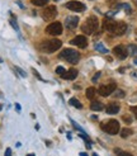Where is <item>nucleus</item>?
Listing matches in <instances>:
<instances>
[{"instance_id": "nucleus-1", "label": "nucleus", "mask_w": 137, "mask_h": 156, "mask_svg": "<svg viewBox=\"0 0 137 156\" xmlns=\"http://www.w3.org/2000/svg\"><path fill=\"white\" fill-rule=\"evenodd\" d=\"M61 46H62V42L60 40L53 38V40H44L43 42H41L40 46H38V48L44 53H53L55 51H57Z\"/></svg>"}, {"instance_id": "nucleus-2", "label": "nucleus", "mask_w": 137, "mask_h": 156, "mask_svg": "<svg viewBox=\"0 0 137 156\" xmlns=\"http://www.w3.org/2000/svg\"><path fill=\"white\" fill-rule=\"evenodd\" d=\"M98 26H99V22H98V18L94 17V15H91L89 17L85 22L83 23L81 26V30L85 34H93L95 30L98 29Z\"/></svg>"}, {"instance_id": "nucleus-3", "label": "nucleus", "mask_w": 137, "mask_h": 156, "mask_svg": "<svg viewBox=\"0 0 137 156\" xmlns=\"http://www.w3.org/2000/svg\"><path fill=\"white\" fill-rule=\"evenodd\" d=\"M58 57L66 60L67 62H70V64H78L79 60H80V53L75 50L66 48L58 55Z\"/></svg>"}, {"instance_id": "nucleus-4", "label": "nucleus", "mask_w": 137, "mask_h": 156, "mask_svg": "<svg viewBox=\"0 0 137 156\" xmlns=\"http://www.w3.org/2000/svg\"><path fill=\"white\" fill-rule=\"evenodd\" d=\"M100 127L104 132H107L108 135H117L119 132V122L116 119H109V121H104Z\"/></svg>"}, {"instance_id": "nucleus-5", "label": "nucleus", "mask_w": 137, "mask_h": 156, "mask_svg": "<svg viewBox=\"0 0 137 156\" xmlns=\"http://www.w3.org/2000/svg\"><path fill=\"white\" fill-rule=\"evenodd\" d=\"M116 89H117V85H116V83H113V81H111V83H108V84H105V85H102L100 88H99V94H100L102 97H108V95H111L112 93H114L116 91Z\"/></svg>"}, {"instance_id": "nucleus-6", "label": "nucleus", "mask_w": 137, "mask_h": 156, "mask_svg": "<svg viewBox=\"0 0 137 156\" xmlns=\"http://www.w3.org/2000/svg\"><path fill=\"white\" fill-rule=\"evenodd\" d=\"M57 15V9L55 5H48L47 8H44V10L42 12V18L44 20H53Z\"/></svg>"}, {"instance_id": "nucleus-7", "label": "nucleus", "mask_w": 137, "mask_h": 156, "mask_svg": "<svg viewBox=\"0 0 137 156\" xmlns=\"http://www.w3.org/2000/svg\"><path fill=\"white\" fill-rule=\"evenodd\" d=\"M46 33H48L51 36H60L62 33V24L58 22L51 23V24H48L47 28H46Z\"/></svg>"}, {"instance_id": "nucleus-8", "label": "nucleus", "mask_w": 137, "mask_h": 156, "mask_svg": "<svg viewBox=\"0 0 137 156\" xmlns=\"http://www.w3.org/2000/svg\"><path fill=\"white\" fill-rule=\"evenodd\" d=\"M66 8L68 10H72V12H78V13H81L86 9V6L84 5L83 3L80 2H68L66 4Z\"/></svg>"}, {"instance_id": "nucleus-9", "label": "nucleus", "mask_w": 137, "mask_h": 156, "mask_svg": "<svg viewBox=\"0 0 137 156\" xmlns=\"http://www.w3.org/2000/svg\"><path fill=\"white\" fill-rule=\"evenodd\" d=\"M70 43L74 46H78L79 48H85L88 46V40L85 36H76L75 38H72L70 41Z\"/></svg>"}, {"instance_id": "nucleus-10", "label": "nucleus", "mask_w": 137, "mask_h": 156, "mask_svg": "<svg viewBox=\"0 0 137 156\" xmlns=\"http://www.w3.org/2000/svg\"><path fill=\"white\" fill-rule=\"evenodd\" d=\"M113 53L116 55V56H117L119 60H125V58L128 56V51H127V48L125 47V46H122V44L116 46V47L113 48Z\"/></svg>"}, {"instance_id": "nucleus-11", "label": "nucleus", "mask_w": 137, "mask_h": 156, "mask_svg": "<svg viewBox=\"0 0 137 156\" xmlns=\"http://www.w3.org/2000/svg\"><path fill=\"white\" fill-rule=\"evenodd\" d=\"M116 26H117V22L114 19H112V18H105L103 20V29L107 30V32L112 33V34L114 32V28H116Z\"/></svg>"}, {"instance_id": "nucleus-12", "label": "nucleus", "mask_w": 137, "mask_h": 156, "mask_svg": "<svg viewBox=\"0 0 137 156\" xmlns=\"http://www.w3.org/2000/svg\"><path fill=\"white\" fill-rule=\"evenodd\" d=\"M78 23H79V18L75 17V15H70V17H67L65 19V27L71 30L78 27Z\"/></svg>"}, {"instance_id": "nucleus-13", "label": "nucleus", "mask_w": 137, "mask_h": 156, "mask_svg": "<svg viewBox=\"0 0 137 156\" xmlns=\"http://www.w3.org/2000/svg\"><path fill=\"white\" fill-rule=\"evenodd\" d=\"M126 30H127V24H126V23L117 22V26H116V28H114L113 34L114 36H122V34L126 33Z\"/></svg>"}, {"instance_id": "nucleus-14", "label": "nucleus", "mask_w": 137, "mask_h": 156, "mask_svg": "<svg viewBox=\"0 0 137 156\" xmlns=\"http://www.w3.org/2000/svg\"><path fill=\"white\" fill-rule=\"evenodd\" d=\"M119 109H121L119 104L117 102H113V103H109L108 105H107L105 111H107V113H108V114H117L119 112Z\"/></svg>"}, {"instance_id": "nucleus-15", "label": "nucleus", "mask_w": 137, "mask_h": 156, "mask_svg": "<svg viewBox=\"0 0 137 156\" xmlns=\"http://www.w3.org/2000/svg\"><path fill=\"white\" fill-rule=\"evenodd\" d=\"M76 76H78V70H75V69L67 70V71H65L62 75V77L65 80H74V79H76Z\"/></svg>"}, {"instance_id": "nucleus-16", "label": "nucleus", "mask_w": 137, "mask_h": 156, "mask_svg": "<svg viewBox=\"0 0 137 156\" xmlns=\"http://www.w3.org/2000/svg\"><path fill=\"white\" fill-rule=\"evenodd\" d=\"M90 108H91V111H102L104 108V105L100 102H98V100H94V102H91Z\"/></svg>"}, {"instance_id": "nucleus-17", "label": "nucleus", "mask_w": 137, "mask_h": 156, "mask_svg": "<svg viewBox=\"0 0 137 156\" xmlns=\"http://www.w3.org/2000/svg\"><path fill=\"white\" fill-rule=\"evenodd\" d=\"M68 103H70L72 107H75V108H78V109H81L83 108V104L79 102V100L78 99H76V98H71L70 100H68Z\"/></svg>"}, {"instance_id": "nucleus-18", "label": "nucleus", "mask_w": 137, "mask_h": 156, "mask_svg": "<svg viewBox=\"0 0 137 156\" xmlns=\"http://www.w3.org/2000/svg\"><path fill=\"white\" fill-rule=\"evenodd\" d=\"M95 95H97V90H95L94 88H88V89H86V98L94 99Z\"/></svg>"}, {"instance_id": "nucleus-19", "label": "nucleus", "mask_w": 137, "mask_h": 156, "mask_svg": "<svg viewBox=\"0 0 137 156\" xmlns=\"http://www.w3.org/2000/svg\"><path fill=\"white\" fill-rule=\"evenodd\" d=\"M95 50H97L98 52H100V53H108V50H107L102 43H97V44H95Z\"/></svg>"}, {"instance_id": "nucleus-20", "label": "nucleus", "mask_w": 137, "mask_h": 156, "mask_svg": "<svg viewBox=\"0 0 137 156\" xmlns=\"http://www.w3.org/2000/svg\"><path fill=\"white\" fill-rule=\"evenodd\" d=\"M32 4H34L37 6H44L48 4V0H32Z\"/></svg>"}, {"instance_id": "nucleus-21", "label": "nucleus", "mask_w": 137, "mask_h": 156, "mask_svg": "<svg viewBox=\"0 0 137 156\" xmlns=\"http://www.w3.org/2000/svg\"><path fill=\"white\" fill-rule=\"evenodd\" d=\"M131 135H132V129H129V128H123V129H122V132H121V136L123 138L131 136Z\"/></svg>"}, {"instance_id": "nucleus-22", "label": "nucleus", "mask_w": 137, "mask_h": 156, "mask_svg": "<svg viewBox=\"0 0 137 156\" xmlns=\"http://www.w3.org/2000/svg\"><path fill=\"white\" fill-rule=\"evenodd\" d=\"M117 8H123V9L126 10V13H127V14H131V13H132V10H131V6H129L128 4H119V5H117Z\"/></svg>"}, {"instance_id": "nucleus-23", "label": "nucleus", "mask_w": 137, "mask_h": 156, "mask_svg": "<svg viewBox=\"0 0 137 156\" xmlns=\"http://www.w3.org/2000/svg\"><path fill=\"white\" fill-rule=\"evenodd\" d=\"M116 151V154H117V156H133V155H131L129 152H126V151H122V150H119V149H116L114 150Z\"/></svg>"}, {"instance_id": "nucleus-24", "label": "nucleus", "mask_w": 137, "mask_h": 156, "mask_svg": "<svg viewBox=\"0 0 137 156\" xmlns=\"http://www.w3.org/2000/svg\"><path fill=\"white\" fill-rule=\"evenodd\" d=\"M55 71H56V74H57V75H61V76H62V75H64V73L66 71V70H65L62 66H57Z\"/></svg>"}, {"instance_id": "nucleus-25", "label": "nucleus", "mask_w": 137, "mask_h": 156, "mask_svg": "<svg viewBox=\"0 0 137 156\" xmlns=\"http://www.w3.org/2000/svg\"><path fill=\"white\" fill-rule=\"evenodd\" d=\"M10 24H12V27H13V28L18 32L19 28H18V24H17V22H15V19H14V18H12V19H10Z\"/></svg>"}, {"instance_id": "nucleus-26", "label": "nucleus", "mask_w": 137, "mask_h": 156, "mask_svg": "<svg viewBox=\"0 0 137 156\" xmlns=\"http://www.w3.org/2000/svg\"><path fill=\"white\" fill-rule=\"evenodd\" d=\"M114 97H117V98H123V97H125V91L116 90V93H114Z\"/></svg>"}, {"instance_id": "nucleus-27", "label": "nucleus", "mask_w": 137, "mask_h": 156, "mask_svg": "<svg viewBox=\"0 0 137 156\" xmlns=\"http://www.w3.org/2000/svg\"><path fill=\"white\" fill-rule=\"evenodd\" d=\"M128 50H131V53H137V46L131 44V46L128 47Z\"/></svg>"}, {"instance_id": "nucleus-28", "label": "nucleus", "mask_w": 137, "mask_h": 156, "mask_svg": "<svg viewBox=\"0 0 137 156\" xmlns=\"http://www.w3.org/2000/svg\"><path fill=\"white\" fill-rule=\"evenodd\" d=\"M15 70H17V71L20 74V76H23V77H26V76H27V74H26L24 71H23V70H22L20 67H15Z\"/></svg>"}, {"instance_id": "nucleus-29", "label": "nucleus", "mask_w": 137, "mask_h": 156, "mask_svg": "<svg viewBox=\"0 0 137 156\" xmlns=\"http://www.w3.org/2000/svg\"><path fill=\"white\" fill-rule=\"evenodd\" d=\"M32 71H33V74H34V75H36V76L38 77V79H40V80H41V81H44V79H43V77H42V76H41L40 74H38L37 71H36V70H34V69H32Z\"/></svg>"}, {"instance_id": "nucleus-30", "label": "nucleus", "mask_w": 137, "mask_h": 156, "mask_svg": "<svg viewBox=\"0 0 137 156\" xmlns=\"http://www.w3.org/2000/svg\"><path fill=\"white\" fill-rule=\"evenodd\" d=\"M123 121H125L126 123H128V124H129V123H131V122H132V119H131V117H128V115H123Z\"/></svg>"}, {"instance_id": "nucleus-31", "label": "nucleus", "mask_w": 137, "mask_h": 156, "mask_svg": "<svg viewBox=\"0 0 137 156\" xmlns=\"http://www.w3.org/2000/svg\"><path fill=\"white\" fill-rule=\"evenodd\" d=\"M99 76H100V73H97V74L93 76V83H97V80L99 79Z\"/></svg>"}, {"instance_id": "nucleus-32", "label": "nucleus", "mask_w": 137, "mask_h": 156, "mask_svg": "<svg viewBox=\"0 0 137 156\" xmlns=\"http://www.w3.org/2000/svg\"><path fill=\"white\" fill-rule=\"evenodd\" d=\"M131 111L133 112L135 117H136V118H137V105H136V107H132V108H131Z\"/></svg>"}, {"instance_id": "nucleus-33", "label": "nucleus", "mask_w": 137, "mask_h": 156, "mask_svg": "<svg viewBox=\"0 0 137 156\" xmlns=\"http://www.w3.org/2000/svg\"><path fill=\"white\" fill-rule=\"evenodd\" d=\"M4 156H12V150L10 149H6L5 150V155Z\"/></svg>"}, {"instance_id": "nucleus-34", "label": "nucleus", "mask_w": 137, "mask_h": 156, "mask_svg": "<svg viewBox=\"0 0 137 156\" xmlns=\"http://www.w3.org/2000/svg\"><path fill=\"white\" fill-rule=\"evenodd\" d=\"M15 109H17L18 112H20V111H22V107H20V105H19L18 103H17V104H15Z\"/></svg>"}, {"instance_id": "nucleus-35", "label": "nucleus", "mask_w": 137, "mask_h": 156, "mask_svg": "<svg viewBox=\"0 0 137 156\" xmlns=\"http://www.w3.org/2000/svg\"><path fill=\"white\" fill-rule=\"evenodd\" d=\"M80 156H88L86 154H84V152H80Z\"/></svg>"}, {"instance_id": "nucleus-36", "label": "nucleus", "mask_w": 137, "mask_h": 156, "mask_svg": "<svg viewBox=\"0 0 137 156\" xmlns=\"http://www.w3.org/2000/svg\"><path fill=\"white\" fill-rule=\"evenodd\" d=\"M27 156H36V155H34V154H28Z\"/></svg>"}, {"instance_id": "nucleus-37", "label": "nucleus", "mask_w": 137, "mask_h": 156, "mask_svg": "<svg viewBox=\"0 0 137 156\" xmlns=\"http://www.w3.org/2000/svg\"><path fill=\"white\" fill-rule=\"evenodd\" d=\"M133 3L136 4V6H137V0H133Z\"/></svg>"}, {"instance_id": "nucleus-38", "label": "nucleus", "mask_w": 137, "mask_h": 156, "mask_svg": "<svg viewBox=\"0 0 137 156\" xmlns=\"http://www.w3.org/2000/svg\"><path fill=\"white\" fill-rule=\"evenodd\" d=\"M2 108H3V105H2V104H0V111H2Z\"/></svg>"}, {"instance_id": "nucleus-39", "label": "nucleus", "mask_w": 137, "mask_h": 156, "mask_svg": "<svg viewBox=\"0 0 137 156\" xmlns=\"http://www.w3.org/2000/svg\"><path fill=\"white\" fill-rule=\"evenodd\" d=\"M135 64H136V65H137V58H136V60H135Z\"/></svg>"}, {"instance_id": "nucleus-40", "label": "nucleus", "mask_w": 137, "mask_h": 156, "mask_svg": "<svg viewBox=\"0 0 137 156\" xmlns=\"http://www.w3.org/2000/svg\"><path fill=\"white\" fill-rule=\"evenodd\" d=\"M93 156H98V155H97V154H93Z\"/></svg>"}, {"instance_id": "nucleus-41", "label": "nucleus", "mask_w": 137, "mask_h": 156, "mask_svg": "<svg viewBox=\"0 0 137 156\" xmlns=\"http://www.w3.org/2000/svg\"><path fill=\"white\" fill-rule=\"evenodd\" d=\"M55 2H57V0H55Z\"/></svg>"}]
</instances>
